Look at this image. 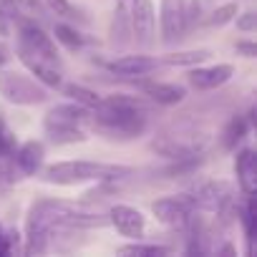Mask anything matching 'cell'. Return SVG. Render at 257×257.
<instances>
[{"mask_svg": "<svg viewBox=\"0 0 257 257\" xmlns=\"http://www.w3.org/2000/svg\"><path fill=\"white\" fill-rule=\"evenodd\" d=\"M134 169L123 164H101V162H56L43 169V179L48 184H61V187H73L83 182H118L132 177Z\"/></svg>", "mask_w": 257, "mask_h": 257, "instance_id": "obj_1", "label": "cell"}, {"mask_svg": "<svg viewBox=\"0 0 257 257\" xmlns=\"http://www.w3.org/2000/svg\"><path fill=\"white\" fill-rule=\"evenodd\" d=\"M0 96L16 106H38L48 101V91L43 83L3 68H0Z\"/></svg>", "mask_w": 257, "mask_h": 257, "instance_id": "obj_2", "label": "cell"}, {"mask_svg": "<svg viewBox=\"0 0 257 257\" xmlns=\"http://www.w3.org/2000/svg\"><path fill=\"white\" fill-rule=\"evenodd\" d=\"M16 26H18V48H23V51L53 63L56 68L61 66V56H58V48H56L53 38L41 26H36L33 18H23Z\"/></svg>", "mask_w": 257, "mask_h": 257, "instance_id": "obj_3", "label": "cell"}, {"mask_svg": "<svg viewBox=\"0 0 257 257\" xmlns=\"http://www.w3.org/2000/svg\"><path fill=\"white\" fill-rule=\"evenodd\" d=\"M194 202L187 194H177V197H162L152 204V214L157 217V222L167 224V227H187L192 222L194 214Z\"/></svg>", "mask_w": 257, "mask_h": 257, "instance_id": "obj_4", "label": "cell"}, {"mask_svg": "<svg viewBox=\"0 0 257 257\" xmlns=\"http://www.w3.org/2000/svg\"><path fill=\"white\" fill-rule=\"evenodd\" d=\"M43 132H46V137H48L53 144H58V147L88 142V132H86L81 123H73V121H68V118H63V116H56V113H51V111H48L46 118H43Z\"/></svg>", "mask_w": 257, "mask_h": 257, "instance_id": "obj_5", "label": "cell"}, {"mask_svg": "<svg viewBox=\"0 0 257 257\" xmlns=\"http://www.w3.org/2000/svg\"><path fill=\"white\" fill-rule=\"evenodd\" d=\"M154 3L152 0H134L132 3V16H128V31L139 46H152L154 43Z\"/></svg>", "mask_w": 257, "mask_h": 257, "instance_id": "obj_6", "label": "cell"}, {"mask_svg": "<svg viewBox=\"0 0 257 257\" xmlns=\"http://www.w3.org/2000/svg\"><path fill=\"white\" fill-rule=\"evenodd\" d=\"M108 222L116 227L118 234L128 239H139L147 232V217L137 207H128V204H113L108 209Z\"/></svg>", "mask_w": 257, "mask_h": 257, "instance_id": "obj_7", "label": "cell"}, {"mask_svg": "<svg viewBox=\"0 0 257 257\" xmlns=\"http://www.w3.org/2000/svg\"><path fill=\"white\" fill-rule=\"evenodd\" d=\"M126 81L137 83L154 103L159 106H177L187 98V88L184 86H177V83H164V81H154V78H142V76H128Z\"/></svg>", "mask_w": 257, "mask_h": 257, "instance_id": "obj_8", "label": "cell"}, {"mask_svg": "<svg viewBox=\"0 0 257 257\" xmlns=\"http://www.w3.org/2000/svg\"><path fill=\"white\" fill-rule=\"evenodd\" d=\"M234 76V66L232 63H217V66H192L187 73V81L192 88L197 91H214L219 86H224L229 78Z\"/></svg>", "mask_w": 257, "mask_h": 257, "instance_id": "obj_9", "label": "cell"}, {"mask_svg": "<svg viewBox=\"0 0 257 257\" xmlns=\"http://www.w3.org/2000/svg\"><path fill=\"white\" fill-rule=\"evenodd\" d=\"M192 202L197 209H209V212H222L224 207L232 204V184L227 182H207L194 189Z\"/></svg>", "mask_w": 257, "mask_h": 257, "instance_id": "obj_10", "label": "cell"}, {"mask_svg": "<svg viewBox=\"0 0 257 257\" xmlns=\"http://www.w3.org/2000/svg\"><path fill=\"white\" fill-rule=\"evenodd\" d=\"M159 21L164 43H177L179 38H184V0H162Z\"/></svg>", "mask_w": 257, "mask_h": 257, "instance_id": "obj_11", "label": "cell"}, {"mask_svg": "<svg viewBox=\"0 0 257 257\" xmlns=\"http://www.w3.org/2000/svg\"><path fill=\"white\" fill-rule=\"evenodd\" d=\"M103 66H106V71H111L121 78H128V76H147V73L157 71L159 61L149 58V56H121V58L106 61Z\"/></svg>", "mask_w": 257, "mask_h": 257, "instance_id": "obj_12", "label": "cell"}, {"mask_svg": "<svg viewBox=\"0 0 257 257\" xmlns=\"http://www.w3.org/2000/svg\"><path fill=\"white\" fill-rule=\"evenodd\" d=\"M43 157H46V147H43V142L31 139V142L16 147V152H13L11 159L16 162V167H18L21 174L33 177V174L41 172V167H43Z\"/></svg>", "mask_w": 257, "mask_h": 257, "instance_id": "obj_13", "label": "cell"}, {"mask_svg": "<svg viewBox=\"0 0 257 257\" xmlns=\"http://www.w3.org/2000/svg\"><path fill=\"white\" fill-rule=\"evenodd\" d=\"M234 177L242 194H257V154L252 149H239L234 157Z\"/></svg>", "mask_w": 257, "mask_h": 257, "instance_id": "obj_14", "label": "cell"}, {"mask_svg": "<svg viewBox=\"0 0 257 257\" xmlns=\"http://www.w3.org/2000/svg\"><path fill=\"white\" fill-rule=\"evenodd\" d=\"M18 58L31 71V76H36V81L43 83L46 88H58L61 86V73H58V68L53 63H48V61H43V58L23 51V48H18Z\"/></svg>", "mask_w": 257, "mask_h": 257, "instance_id": "obj_15", "label": "cell"}, {"mask_svg": "<svg viewBox=\"0 0 257 257\" xmlns=\"http://www.w3.org/2000/svg\"><path fill=\"white\" fill-rule=\"evenodd\" d=\"M249 128H252V123H249V118H247V116H242V113L232 116V118L224 123L222 137H219L222 149H224V152H234V149L244 142V137L249 134Z\"/></svg>", "mask_w": 257, "mask_h": 257, "instance_id": "obj_16", "label": "cell"}, {"mask_svg": "<svg viewBox=\"0 0 257 257\" xmlns=\"http://www.w3.org/2000/svg\"><path fill=\"white\" fill-rule=\"evenodd\" d=\"M247 202L244 207H237V217L242 222V229H244V237L249 242V254H254V237H257V202H254V194H244Z\"/></svg>", "mask_w": 257, "mask_h": 257, "instance_id": "obj_17", "label": "cell"}, {"mask_svg": "<svg viewBox=\"0 0 257 257\" xmlns=\"http://www.w3.org/2000/svg\"><path fill=\"white\" fill-rule=\"evenodd\" d=\"M212 56V51H207V48H192V51H174V53H164L162 58H159V63H164V66H199V63H204L207 58Z\"/></svg>", "mask_w": 257, "mask_h": 257, "instance_id": "obj_18", "label": "cell"}, {"mask_svg": "<svg viewBox=\"0 0 257 257\" xmlns=\"http://www.w3.org/2000/svg\"><path fill=\"white\" fill-rule=\"evenodd\" d=\"M58 88H61L63 96H68L73 103H81V106H86V108H96V106L101 103V96H98L96 91L81 86V83H61Z\"/></svg>", "mask_w": 257, "mask_h": 257, "instance_id": "obj_19", "label": "cell"}, {"mask_svg": "<svg viewBox=\"0 0 257 257\" xmlns=\"http://www.w3.org/2000/svg\"><path fill=\"white\" fill-rule=\"evenodd\" d=\"M53 36H56V41H58L61 46H66L68 51H78V48H83V46L88 43V38H86L83 33H78L76 28H71V26H66V23H56Z\"/></svg>", "mask_w": 257, "mask_h": 257, "instance_id": "obj_20", "label": "cell"}, {"mask_svg": "<svg viewBox=\"0 0 257 257\" xmlns=\"http://www.w3.org/2000/svg\"><path fill=\"white\" fill-rule=\"evenodd\" d=\"M118 254H137V257H159V254H167L169 247L164 244H142V242H132V244H123L116 249Z\"/></svg>", "mask_w": 257, "mask_h": 257, "instance_id": "obj_21", "label": "cell"}, {"mask_svg": "<svg viewBox=\"0 0 257 257\" xmlns=\"http://www.w3.org/2000/svg\"><path fill=\"white\" fill-rule=\"evenodd\" d=\"M132 3L134 0H113V23H116V33L126 36L128 33V16H132Z\"/></svg>", "mask_w": 257, "mask_h": 257, "instance_id": "obj_22", "label": "cell"}, {"mask_svg": "<svg viewBox=\"0 0 257 257\" xmlns=\"http://www.w3.org/2000/svg\"><path fill=\"white\" fill-rule=\"evenodd\" d=\"M18 142H16V134L8 128V123L0 118V159H11L13 152H16Z\"/></svg>", "mask_w": 257, "mask_h": 257, "instance_id": "obj_23", "label": "cell"}, {"mask_svg": "<svg viewBox=\"0 0 257 257\" xmlns=\"http://www.w3.org/2000/svg\"><path fill=\"white\" fill-rule=\"evenodd\" d=\"M237 13H239L237 3H224V6H219V8L212 13V18H209V26H214V28H222V26L232 23Z\"/></svg>", "mask_w": 257, "mask_h": 257, "instance_id": "obj_24", "label": "cell"}, {"mask_svg": "<svg viewBox=\"0 0 257 257\" xmlns=\"http://www.w3.org/2000/svg\"><path fill=\"white\" fill-rule=\"evenodd\" d=\"M46 6H48V11H53V13L61 16V18H81V21H86V18L81 16V11H78L76 6H71L68 0H46Z\"/></svg>", "mask_w": 257, "mask_h": 257, "instance_id": "obj_25", "label": "cell"}, {"mask_svg": "<svg viewBox=\"0 0 257 257\" xmlns=\"http://www.w3.org/2000/svg\"><path fill=\"white\" fill-rule=\"evenodd\" d=\"M199 13H202L199 0H189V3H184V31L187 33L194 28V23H199Z\"/></svg>", "mask_w": 257, "mask_h": 257, "instance_id": "obj_26", "label": "cell"}, {"mask_svg": "<svg viewBox=\"0 0 257 257\" xmlns=\"http://www.w3.org/2000/svg\"><path fill=\"white\" fill-rule=\"evenodd\" d=\"M234 23H237V28H239V31L252 33V31H257V13H254V11L237 13V16H234Z\"/></svg>", "mask_w": 257, "mask_h": 257, "instance_id": "obj_27", "label": "cell"}, {"mask_svg": "<svg viewBox=\"0 0 257 257\" xmlns=\"http://www.w3.org/2000/svg\"><path fill=\"white\" fill-rule=\"evenodd\" d=\"M0 16H6L8 21H23L26 16L21 13V8H18V3L16 0H0Z\"/></svg>", "mask_w": 257, "mask_h": 257, "instance_id": "obj_28", "label": "cell"}, {"mask_svg": "<svg viewBox=\"0 0 257 257\" xmlns=\"http://www.w3.org/2000/svg\"><path fill=\"white\" fill-rule=\"evenodd\" d=\"M16 3H18L21 13H23V11L28 13L26 18H36V16H43V11H46L41 0H16Z\"/></svg>", "mask_w": 257, "mask_h": 257, "instance_id": "obj_29", "label": "cell"}, {"mask_svg": "<svg viewBox=\"0 0 257 257\" xmlns=\"http://www.w3.org/2000/svg\"><path fill=\"white\" fill-rule=\"evenodd\" d=\"M16 184V172L0 159V189H8V187H13Z\"/></svg>", "mask_w": 257, "mask_h": 257, "instance_id": "obj_30", "label": "cell"}, {"mask_svg": "<svg viewBox=\"0 0 257 257\" xmlns=\"http://www.w3.org/2000/svg\"><path fill=\"white\" fill-rule=\"evenodd\" d=\"M234 51L239 56H244V58H254L257 56V43L254 41H237L234 43Z\"/></svg>", "mask_w": 257, "mask_h": 257, "instance_id": "obj_31", "label": "cell"}, {"mask_svg": "<svg viewBox=\"0 0 257 257\" xmlns=\"http://www.w3.org/2000/svg\"><path fill=\"white\" fill-rule=\"evenodd\" d=\"M8 61H11V48H8L6 41H0V68H3Z\"/></svg>", "mask_w": 257, "mask_h": 257, "instance_id": "obj_32", "label": "cell"}, {"mask_svg": "<svg viewBox=\"0 0 257 257\" xmlns=\"http://www.w3.org/2000/svg\"><path fill=\"white\" fill-rule=\"evenodd\" d=\"M3 254H11V247L6 242V229L0 227V257H3Z\"/></svg>", "mask_w": 257, "mask_h": 257, "instance_id": "obj_33", "label": "cell"}, {"mask_svg": "<svg viewBox=\"0 0 257 257\" xmlns=\"http://www.w3.org/2000/svg\"><path fill=\"white\" fill-rule=\"evenodd\" d=\"M0 36H8V18L0 16Z\"/></svg>", "mask_w": 257, "mask_h": 257, "instance_id": "obj_34", "label": "cell"}, {"mask_svg": "<svg viewBox=\"0 0 257 257\" xmlns=\"http://www.w3.org/2000/svg\"><path fill=\"white\" fill-rule=\"evenodd\" d=\"M217 252H219V254H237V249H234L232 244H224V247H222V249H217Z\"/></svg>", "mask_w": 257, "mask_h": 257, "instance_id": "obj_35", "label": "cell"}]
</instances>
